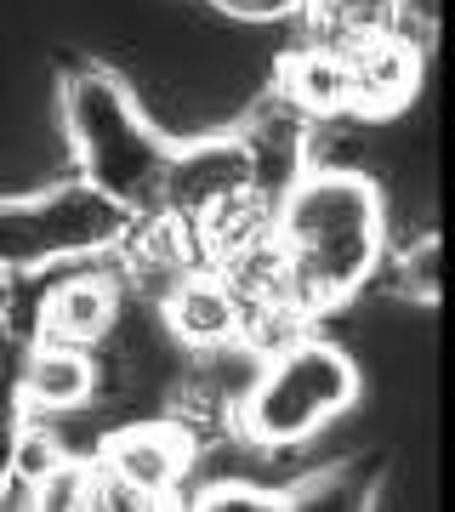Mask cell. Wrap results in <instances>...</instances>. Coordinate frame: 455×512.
Instances as JSON below:
<instances>
[{
  "label": "cell",
  "instance_id": "cell-14",
  "mask_svg": "<svg viewBox=\"0 0 455 512\" xmlns=\"http://www.w3.org/2000/svg\"><path fill=\"white\" fill-rule=\"evenodd\" d=\"M387 291L404 296V302H421V308H433L438 296H444V245L438 234H416L393 256V268H387Z\"/></svg>",
  "mask_w": 455,
  "mask_h": 512
},
{
  "label": "cell",
  "instance_id": "cell-16",
  "mask_svg": "<svg viewBox=\"0 0 455 512\" xmlns=\"http://www.w3.org/2000/svg\"><path fill=\"white\" fill-rule=\"evenodd\" d=\"M211 12L222 18H239V23H279V18H296L302 0H205Z\"/></svg>",
  "mask_w": 455,
  "mask_h": 512
},
{
  "label": "cell",
  "instance_id": "cell-15",
  "mask_svg": "<svg viewBox=\"0 0 455 512\" xmlns=\"http://www.w3.org/2000/svg\"><path fill=\"white\" fill-rule=\"evenodd\" d=\"M194 512H285V495L268 490V484H245V478H222V484H205V490L188 495Z\"/></svg>",
  "mask_w": 455,
  "mask_h": 512
},
{
  "label": "cell",
  "instance_id": "cell-13",
  "mask_svg": "<svg viewBox=\"0 0 455 512\" xmlns=\"http://www.w3.org/2000/svg\"><path fill=\"white\" fill-rule=\"evenodd\" d=\"M23 495H29L23 507H46V512L109 507V484H103V467H97V461H80V456H63L52 473H40Z\"/></svg>",
  "mask_w": 455,
  "mask_h": 512
},
{
  "label": "cell",
  "instance_id": "cell-3",
  "mask_svg": "<svg viewBox=\"0 0 455 512\" xmlns=\"http://www.w3.org/2000/svg\"><path fill=\"white\" fill-rule=\"evenodd\" d=\"M359 370L342 348H330L319 336H296L285 348H273L251 387L239 393V433L262 450H296L319 427L359 404Z\"/></svg>",
  "mask_w": 455,
  "mask_h": 512
},
{
  "label": "cell",
  "instance_id": "cell-10",
  "mask_svg": "<svg viewBox=\"0 0 455 512\" xmlns=\"http://www.w3.org/2000/svg\"><path fill=\"white\" fill-rule=\"evenodd\" d=\"M347 69V114H382L404 109L416 97V80H421V46L416 40H387V46H370V52H353L342 57Z\"/></svg>",
  "mask_w": 455,
  "mask_h": 512
},
{
  "label": "cell",
  "instance_id": "cell-11",
  "mask_svg": "<svg viewBox=\"0 0 455 512\" xmlns=\"http://www.w3.org/2000/svg\"><path fill=\"white\" fill-rule=\"evenodd\" d=\"M279 109L291 114H319V120H330V114H347V69L342 57L319 52V46H296L285 63H279Z\"/></svg>",
  "mask_w": 455,
  "mask_h": 512
},
{
  "label": "cell",
  "instance_id": "cell-1",
  "mask_svg": "<svg viewBox=\"0 0 455 512\" xmlns=\"http://www.w3.org/2000/svg\"><path fill=\"white\" fill-rule=\"evenodd\" d=\"M273 245L285 256L296 308L319 313L342 308L364 279L382 268L387 251V205L364 171L342 165H302L285 194L273 200Z\"/></svg>",
  "mask_w": 455,
  "mask_h": 512
},
{
  "label": "cell",
  "instance_id": "cell-7",
  "mask_svg": "<svg viewBox=\"0 0 455 512\" xmlns=\"http://www.w3.org/2000/svg\"><path fill=\"white\" fill-rule=\"evenodd\" d=\"M296 18H308V46L330 57L416 40V0H302Z\"/></svg>",
  "mask_w": 455,
  "mask_h": 512
},
{
  "label": "cell",
  "instance_id": "cell-9",
  "mask_svg": "<svg viewBox=\"0 0 455 512\" xmlns=\"http://www.w3.org/2000/svg\"><path fill=\"white\" fill-rule=\"evenodd\" d=\"M165 325H171V336L182 348H194V353L228 348V342H239V296L228 291L222 274L194 268L165 296Z\"/></svg>",
  "mask_w": 455,
  "mask_h": 512
},
{
  "label": "cell",
  "instance_id": "cell-5",
  "mask_svg": "<svg viewBox=\"0 0 455 512\" xmlns=\"http://www.w3.org/2000/svg\"><path fill=\"white\" fill-rule=\"evenodd\" d=\"M103 484L109 495H120L126 507H171L182 473L194 467V433L171 416L126 421L120 433L103 439Z\"/></svg>",
  "mask_w": 455,
  "mask_h": 512
},
{
  "label": "cell",
  "instance_id": "cell-4",
  "mask_svg": "<svg viewBox=\"0 0 455 512\" xmlns=\"http://www.w3.org/2000/svg\"><path fill=\"white\" fill-rule=\"evenodd\" d=\"M131 217L126 205L97 194L91 183H57L46 194H18L0 200V274H35L57 262L103 256L131 245Z\"/></svg>",
  "mask_w": 455,
  "mask_h": 512
},
{
  "label": "cell",
  "instance_id": "cell-12",
  "mask_svg": "<svg viewBox=\"0 0 455 512\" xmlns=\"http://www.w3.org/2000/svg\"><path fill=\"white\" fill-rule=\"evenodd\" d=\"M382 456L370 461H336L325 473H308L302 484H285V512L291 507H319V512H342V507H376V484H382Z\"/></svg>",
  "mask_w": 455,
  "mask_h": 512
},
{
  "label": "cell",
  "instance_id": "cell-2",
  "mask_svg": "<svg viewBox=\"0 0 455 512\" xmlns=\"http://www.w3.org/2000/svg\"><path fill=\"white\" fill-rule=\"evenodd\" d=\"M57 109H63V131H69L80 183L109 194L114 205H126L137 222L160 217L182 143H171L148 120L126 80L97 57L63 52V63H57Z\"/></svg>",
  "mask_w": 455,
  "mask_h": 512
},
{
  "label": "cell",
  "instance_id": "cell-6",
  "mask_svg": "<svg viewBox=\"0 0 455 512\" xmlns=\"http://www.w3.org/2000/svg\"><path fill=\"white\" fill-rule=\"evenodd\" d=\"M120 313H126V296H120V279L114 274H63L40 291L29 336L35 342H63V348L97 353L103 336L120 325Z\"/></svg>",
  "mask_w": 455,
  "mask_h": 512
},
{
  "label": "cell",
  "instance_id": "cell-8",
  "mask_svg": "<svg viewBox=\"0 0 455 512\" xmlns=\"http://www.w3.org/2000/svg\"><path fill=\"white\" fill-rule=\"evenodd\" d=\"M97 387H103V365L91 359V348H63V342H35L29 336V359H23V376H18L29 416L35 410H46V416L80 410V404L97 399Z\"/></svg>",
  "mask_w": 455,
  "mask_h": 512
},
{
  "label": "cell",
  "instance_id": "cell-17",
  "mask_svg": "<svg viewBox=\"0 0 455 512\" xmlns=\"http://www.w3.org/2000/svg\"><path fill=\"white\" fill-rule=\"evenodd\" d=\"M0 308H6V274H0Z\"/></svg>",
  "mask_w": 455,
  "mask_h": 512
}]
</instances>
